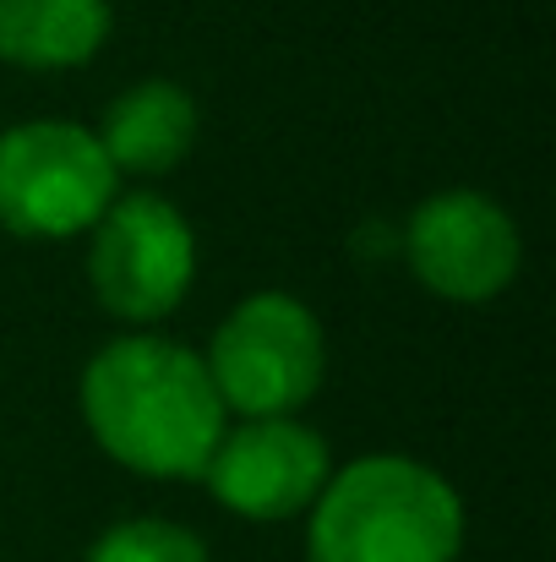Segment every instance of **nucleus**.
Segmentation results:
<instances>
[{
	"instance_id": "nucleus-1",
	"label": "nucleus",
	"mask_w": 556,
	"mask_h": 562,
	"mask_svg": "<svg viewBox=\"0 0 556 562\" xmlns=\"http://www.w3.org/2000/svg\"><path fill=\"white\" fill-rule=\"evenodd\" d=\"M77 409L99 453L148 481H202L229 426L202 350L159 328L99 345L77 382Z\"/></svg>"
},
{
	"instance_id": "nucleus-2",
	"label": "nucleus",
	"mask_w": 556,
	"mask_h": 562,
	"mask_svg": "<svg viewBox=\"0 0 556 562\" xmlns=\"http://www.w3.org/2000/svg\"><path fill=\"white\" fill-rule=\"evenodd\" d=\"M469 514L458 486L409 453L333 464L306 514V562H458Z\"/></svg>"
},
{
	"instance_id": "nucleus-3",
	"label": "nucleus",
	"mask_w": 556,
	"mask_h": 562,
	"mask_svg": "<svg viewBox=\"0 0 556 562\" xmlns=\"http://www.w3.org/2000/svg\"><path fill=\"white\" fill-rule=\"evenodd\" d=\"M202 361L229 420L300 415L328 382V334L300 295L257 290L224 312Z\"/></svg>"
},
{
	"instance_id": "nucleus-4",
	"label": "nucleus",
	"mask_w": 556,
	"mask_h": 562,
	"mask_svg": "<svg viewBox=\"0 0 556 562\" xmlns=\"http://www.w3.org/2000/svg\"><path fill=\"white\" fill-rule=\"evenodd\" d=\"M121 196L93 126L33 115L0 132V229L16 240H77Z\"/></svg>"
},
{
	"instance_id": "nucleus-5",
	"label": "nucleus",
	"mask_w": 556,
	"mask_h": 562,
	"mask_svg": "<svg viewBox=\"0 0 556 562\" xmlns=\"http://www.w3.org/2000/svg\"><path fill=\"white\" fill-rule=\"evenodd\" d=\"M88 284L126 328H159L196 284V229L164 191H121L88 229Z\"/></svg>"
},
{
	"instance_id": "nucleus-6",
	"label": "nucleus",
	"mask_w": 556,
	"mask_h": 562,
	"mask_svg": "<svg viewBox=\"0 0 556 562\" xmlns=\"http://www.w3.org/2000/svg\"><path fill=\"white\" fill-rule=\"evenodd\" d=\"M398 251L415 284H425L436 301H453V306L497 301L524 268V235L513 213L497 196L469 187L425 196L404 218Z\"/></svg>"
},
{
	"instance_id": "nucleus-7",
	"label": "nucleus",
	"mask_w": 556,
	"mask_h": 562,
	"mask_svg": "<svg viewBox=\"0 0 556 562\" xmlns=\"http://www.w3.org/2000/svg\"><path fill=\"white\" fill-rule=\"evenodd\" d=\"M333 475V448L328 437L300 420V415H262V420H229L202 486L213 492L218 508L251 525H284L306 519L317 492Z\"/></svg>"
},
{
	"instance_id": "nucleus-8",
	"label": "nucleus",
	"mask_w": 556,
	"mask_h": 562,
	"mask_svg": "<svg viewBox=\"0 0 556 562\" xmlns=\"http://www.w3.org/2000/svg\"><path fill=\"white\" fill-rule=\"evenodd\" d=\"M196 132H202V110H196L191 88L170 82V77L132 82L104 110V121L93 126V137L110 154L115 176H137V181L170 176L196 148Z\"/></svg>"
},
{
	"instance_id": "nucleus-9",
	"label": "nucleus",
	"mask_w": 556,
	"mask_h": 562,
	"mask_svg": "<svg viewBox=\"0 0 556 562\" xmlns=\"http://www.w3.org/2000/svg\"><path fill=\"white\" fill-rule=\"evenodd\" d=\"M110 33V0H0V60L16 71H77Z\"/></svg>"
},
{
	"instance_id": "nucleus-10",
	"label": "nucleus",
	"mask_w": 556,
	"mask_h": 562,
	"mask_svg": "<svg viewBox=\"0 0 556 562\" xmlns=\"http://www.w3.org/2000/svg\"><path fill=\"white\" fill-rule=\"evenodd\" d=\"M88 562H213L207 558V541L196 530H185L175 519H121L110 525L93 547Z\"/></svg>"
}]
</instances>
